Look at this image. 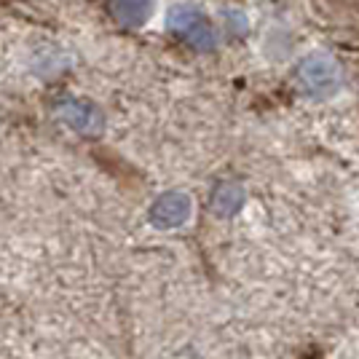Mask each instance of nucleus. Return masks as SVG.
I'll return each mask as SVG.
<instances>
[{
    "label": "nucleus",
    "mask_w": 359,
    "mask_h": 359,
    "mask_svg": "<svg viewBox=\"0 0 359 359\" xmlns=\"http://www.w3.org/2000/svg\"><path fill=\"white\" fill-rule=\"evenodd\" d=\"M295 83L309 100H330L344 86V70L330 54H309L295 70Z\"/></svg>",
    "instance_id": "nucleus-1"
},
{
    "label": "nucleus",
    "mask_w": 359,
    "mask_h": 359,
    "mask_svg": "<svg viewBox=\"0 0 359 359\" xmlns=\"http://www.w3.org/2000/svg\"><path fill=\"white\" fill-rule=\"evenodd\" d=\"M169 30L196 51H215L217 48V32L212 27V22L201 14L191 3H180L169 11L166 19Z\"/></svg>",
    "instance_id": "nucleus-2"
},
{
    "label": "nucleus",
    "mask_w": 359,
    "mask_h": 359,
    "mask_svg": "<svg viewBox=\"0 0 359 359\" xmlns=\"http://www.w3.org/2000/svg\"><path fill=\"white\" fill-rule=\"evenodd\" d=\"M191 217V198L188 194H164L150 210V220L158 225V228H177Z\"/></svg>",
    "instance_id": "nucleus-3"
},
{
    "label": "nucleus",
    "mask_w": 359,
    "mask_h": 359,
    "mask_svg": "<svg viewBox=\"0 0 359 359\" xmlns=\"http://www.w3.org/2000/svg\"><path fill=\"white\" fill-rule=\"evenodd\" d=\"M60 116L83 135H97L102 129V113L86 102H75V100L65 102V105H60Z\"/></svg>",
    "instance_id": "nucleus-4"
},
{
    "label": "nucleus",
    "mask_w": 359,
    "mask_h": 359,
    "mask_svg": "<svg viewBox=\"0 0 359 359\" xmlns=\"http://www.w3.org/2000/svg\"><path fill=\"white\" fill-rule=\"evenodd\" d=\"M153 11V0H110V14L123 27H140L148 22Z\"/></svg>",
    "instance_id": "nucleus-5"
},
{
    "label": "nucleus",
    "mask_w": 359,
    "mask_h": 359,
    "mask_svg": "<svg viewBox=\"0 0 359 359\" xmlns=\"http://www.w3.org/2000/svg\"><path fill=\"white\" fill-rule=\"evenodd\" d=\"M244 204V188L236 182H220L212 194V210L217 212L220 217H231L236 215Z\"/></svg>",
    "instance_id": "nucleus-6"
}]
</instances>
